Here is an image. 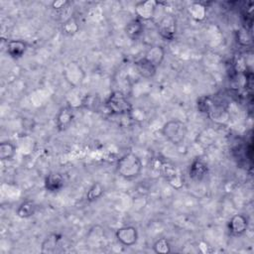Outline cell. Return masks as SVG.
<instances>
[{
  "instance_id": "24",
  "label": "cell",
  "mask_w": 254,
  "mask_h": 254,
  "mask_svg": "<svg viewBox=\"0 0 254 254\" xmlns=\"http://www.w3.org/2000/svg\"><path fill=\"white\" fill-rule=\"evenodd\" d=\"M236 35H237V37H236L237 43H239V45H241V46L251 45V43H252L251 35L245 28L240 29L239 31H237Z\"/></svg>"
},
{
  "instance_id": "10",
  "label": "cell",
  "mask_w": 254,
  "mask_h": 254,
  "mask_svg": "<svg viewBox=\"0 0 254 254\" xmlns=\"http://www.w3.org/2000/svg\"><path fill=\"white\" fill-rule=\"evenodd\" d=\"M208 173V165L201 158H195L191 161L189 168V176L192 181L199 182L205 178Z\"/></svg>"
},
{
  "instance_id": "8",
  "label": "cell",
  "mask_w": 254,
  "mask_h": 254,
  "mask_svg": "<svg viewBox=\"0 0 254 254\" xmlns=\"http://www.w3.org/2000/svg\"><path fill=\"white\" fill-rule=\"evenodd\" d=\"M249 226L248 218L243 214H234L227 223V229L231 236L237 237L243 235Z\"/></svg>"
},
{
  "instance_id": "18",
  "label": "cell",
  "mask_w": 254,
  "mask_h": 254,
  "mask_svg": "<svg viewBox=\"0 0 254 254\" xmlns=\"http://www.w3.org/2000/svg\"><path fill=\"white\" fill-rule=\"evenodd\" d=\"M61 240V235L58 233L49 234L42 243V252L43 253H53L56 251L57 246Z\"/></svg>"
},
{
  "instance_id": "15",
  "label": "cell",
  "mask_w": 254,
  "mask_h": 254,
  "mask_svg": "<svg viewBox=\"0 0 254 254\" xmlns=\"http://www.w3.org/2000/svg\"><path fill=\"white\" fill-rule=\"evenodd\" d=\"M135 68L137 70V72L144 78H152L155 76L158 67L155 66L153 64H151L150 62H148L147 60H145L144 58H141L139 60H137L134 63Z\"/></svg>"
},
{
  "instance_id": "20",
  "label": "cell",
  "mask_w": 254,
  "mask_h": 254,
  "mask_svg": "<svg viewBox=\"0 0 254 254\" xmlns=\"http://www.w3.org/2000/svg\"><path fill=\"white\" fill-rule=\"evenodd\" d=\"M189 12L196 21H201L206 16V8L201 3H191L189 6Z\"/></svg>"
},
{
  "instance_id": "6",
  "label": "cell",
  "mask_w": 254,
  "mask_h": 254,
  "mask_svg": "<svg viewBox=\"0 0 254 254\" xmlns=\"http://www.w3.org/2000/svg\"><path fill=\"white\" fill-rule=\"evenodd\" d=\"M115 237L121 245L130 247L137 243L139 239V233L135 226L125 225L116 229Z\"/></svg>"
},
{
  "instance_id": "1",
  "label": "cell",
  "mask_w": 254,
  "mask_h": 254,
  "mask_svg": "<svg viewBox=\"0 0 254 254\" xmlns=\"http://www.w3.org/2000/svg\"><path fill=\"white\" fill-rule=\"evenodd\" d=\"M143 170V164L138 155L133 152L124 154L116 163L117 174L125 180L138 178Z\"/></svg>"
},
{
  "instance_id": "19",
  "label": "cell",
  "mask_w": 254,
  "mask_h": 254,
  "mask_svg": "<svg viewBox=\"0 0 254 254\" xmlns=\"http://www.w3.org/2000/svg\"><path fill=\"white\" fill-rule=\"evenodd\" d=\"M104 193V188L100 183H93L86 192V200L88 202H93L99 199Z\"/></svg>"
},
{
  "instance_id": "23",
  "label": "cell",
  "mask_w": 254,
  "mask_h": 254,
  "mask_svg": "<svg viewBox=\"0 0 254 254\" xmlns=\"http://www.w3.org/2000/svg\"><path fill=\"white\" fill-rule=\"evenodd\" d=\"M153 250L157 254H168L172 251L170 242L167 238L161 237L153 244Z\"/></svg>"
},
{
  "instance_id": "17",
  "label": "cell",
  "mask_w": 254,
  "mask_h": 254,
  "mask_svg": "<svg viewBox=\"0 0 254 254\" xmlns=\"http://www.w3.org/2000/svg\"><path fill=\"white\" fill-rule=\"evenodd\" d=\"M16 155V146L10 141L0 143V160L2 162L11 161Z\"/></svg>"
},
{
  "instance_id": "21",
  "label": "cell",
  "mask_w": 254,
  "mask_h": 254,
  "mask_svg": "<svg viewBox=\"0 0 254 254\" xmlns=\"http://www.w3.org/2000/svg\"><path fill=\"white\" fill-rule=\"evenodd\" d=\"M79 30V25L75 18L70 17L67 20H65L62 26V31L66 36H73L76 34Z\"/></svg>"
},
{
  "instance_id": "12",
  "label": "cell",
  "mask_w": 254,
  "mask_h": 254,
  "mask_svg": "<svg viewBox=\"0 0 254 254\" xmlns=\"http://www.w3.org/2000/svg\"><path fill=\"white\" fill-rule=\"evenodd\" d=\"M28 45L22 40H10L6 45V52L14 60L21 59L27 52Z\"/></svg>"
},
{
  "instance_id": "5",
  "label": "cell",
  "mask_w": 254,
  "mask_h": 254,
  "mask_svg": "<svg viewBox=\"0 0 254 254\" xmlns=\"http://www.w3.org/2000/svg\"><path fill=\"white\" fill-rule=\"evenodd\" d=\"M157 31L162 39L172 42L177 36V19L173 14H165L157 24Z\"/></svg>"
},
{
  "instance_id": "11",
  "label": "cell",
  "mask_w": 254,
  "mask_h": 254,
  "mask_svg": "<svg viewBox=\"0 0 254 254\" xmlns=\"http://www.w3.org/2000/svg\"><path fill=\"white\" fill-rule=\"evenodd\" d=\"M44 187L49 192H58L64 187V178L60 173H50L45 178Z\"/></svg>"
},
{
  "instance_id": "14",
  "label": "cell",
  "mask_w": 254,
  "mask_h": 254,
  "mask_svg": "<svg viewBox=\"0 0 254 254\" xmlns=\"http://www.w3.org/2000/svg\"><path fill=\"white\" fill-rule=\"evenodd\" d=\"M124 32L126 36L133 40L136 41L141 38V36L144 33V23L143 21L139 20L138 18H135L128 22L124 28Z\"/></svg>"
},
{
  "instance_id": "7",
  "label": "cell",
  "mask_w": 254,
  "mask_h": 254,
  "mask_svg": "<svg viewBox=\"0 0 254 254\" xmlns=\"http://www.w3.org/2000/svg\"><path fill=\"white\" fill-rule=\"evenodd\" d=\"M158 2L155 0H147V1H140L135 4V14L137 18L141 21H149L152 20L155 16L157 11Z\"/></svg>"
},
{
  "instance_id": "13",
  "label": "cell",
  "mask_w": 254,
  "mask_h": 254,
  "mask_svg": "<svg viewBox=\"0 0 254 254\" xmlns=\"http://www.w3.org/2000/svg\"><path fill=\"white\" fill-rule=\"evenodd\" d=\"M165 56H166L165 48L160 45H155L149 48V50L145 53L143 58L148 62H150L151 64H153L155 66L159 67L164 62Z\"/></svg>"
},
{
  "instance_id": "3",
  "label": "cell",
  "mask_w": 254,
  "mask_h": 254,
  "mask_svg": "<svg viewBox=\"0 0 254 254\" xmlns=\"http://www.w3.org/2000/svg\"><path fill=\"white\" fill-rule=\"evenodd\" d=\"M162 135L173 145H181L187 136L188 128L184 121L179 119L168 120L162 126Z\"/></svg>"
},
{
  "instance_id": "25",
  "label": "cell",
  "mask_w": 254,
  "mask_h": 254,
  "mask_svg": "<svg viewBox=\"0 0 254 254\" xmlns=\"http://www.w3.org/2000/svg\"><path fill=\"white\" fill-rule=\"evenodd\" d=\"M68 4L67 1H63V0H59V1H55L52 3V6L54 9H62L64 8V6Z\"/></svg>"
},
{
  "instance_id": "9",
  "label": "cell",
  "mask_w": 254,
  "mask_h": 254,
  "mask_svg": "<svg viewBox=\"0 0 254 254\" xmlns=\"http://www.w3.org/2000/svg\"><path fill=\"white\" fill-rule=\"evenodd\" d=\"M73 118H74L73 109L70 106L66 105V106L61 107L55 117V123H56L57 129L59 131L67 130L72 124Z\"/></svg>"
},
{
  "instance_id": "2",
  "label": "cell",
  "mask_w": 254,
  "mask_h": 254,
  "mask_svg": "<svg viewBox=\"0 0 254 254\" xmlns=\"http://www.w3.org/2000/svg\"><path fill=\"white\" fill-rule=\"evenodd\" d=\"M105 106L111 114L117 116L131 115L134 109L132 103L128 100L126 95L119 90L112 91L109 94L105 100Z\"/></svg>"
},
{
  "instance_id": "16",
  "label": "cell",
  "mask_w": 254,
  "mask_h": 254,
  "mask_svg": "<svg viewBox=\"0 0 254 254\" xmlns=\"http://www.w3.org/2000/svg\"><path fill=\"white\" fill-rule=\"evenodd\" d=\"M37 209H38V205L34 200L26 199L19 204V206L16 209V214L18 217L26 219L34 216L35 213L37 212Z\"/></svg>"
},
{
  "instance_id": "4",
  "label": "cell",
  "mask_w": 254,
  "mask_h": 254,
  "mask_svg": "<svg viewBox=\"0 0 254 254\" xmlns=\"http://www.w3.org/2000/svg\"><path fill=\"white\" fill-rule=\"evenodd\" d=\"M161 176L167 181V183L176 190H180L184 186V179L179 169L170 162H160L158 168Z\"/></svg>"
},
{
  "instance_id": "22",
  "label": "cell",
  "mask_w": 254,
  "mask_h": 254,
  "mask_svg": "<svg viewBox=\"0 0 254 254\" xmlns=\"http://www.w3.org/2000/svg\"><path fill=\"white\" fill-rule=\"evenodd\" d=\"M214 102L215 101L212 99V97H210L208 95H202V96L197 98L196 106H197V109H198L199 112L204 113V114L207 115V113L211 109Z\"/></svg>"
}]
</instances>
